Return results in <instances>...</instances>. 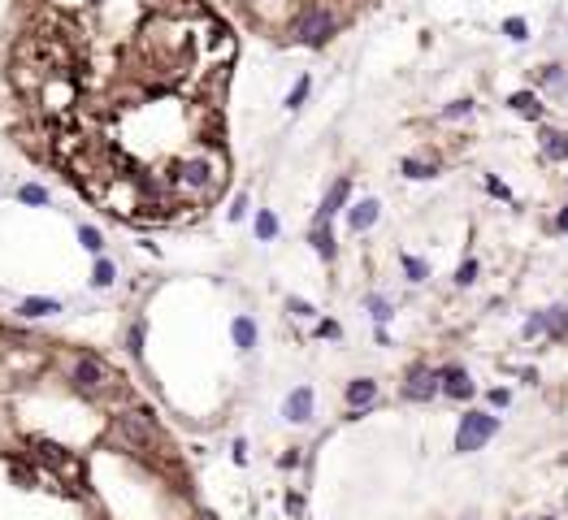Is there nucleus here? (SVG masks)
Segmentation results:
<instances>
[{
    "label": "nucleus",
    "mask_w": 568,
    "mask_h": 520,
    "mask_svg": "<svg viewBox=\"0 0 568 520\" xmlns=\"http://www.w3.org/2000/svg\"><path fill=\"white\" fill-rule=\"evenodd\" d=\"M443 395L447 399H469L473 395V377L465 369H443Z\"/></svg>",
    "instance_id": "10"
},
{
    "label": "nucleus",
    "mask_w": 568,
    "mask_h": 520,
    "mask_svg": "<svg viewBox=\"0 0 568 520\" xmlns=\"http://www.w3.org/2000/svg\"><path fill=\"white\" fill-rule=\"evenodd\" d=\"M282 412H287L291 425H304L308 416H312V391H308V386H295V391L287 395V403H282Z\"/></svg>",
    "instance_id": "7"
},
{
    "label": "nucleus",
    "mask_w": 568,
    "mask_h": 520,
    "mask_svg": "<svg viewBox=\"0 0 568 520\" xmlns=\"http://www.w3.org/2000/svg\"><path fill=\"white\" fill-rule=\"evenodd\" d=\"M560 230H568V208H564V213H560V221H555Z\"/></svg>",
    "instance_id": "35"
},
{
    "label": "nucleus",
    "mask_w": 568,
    "mask_h": 520,
    "mask_svg": "<svg viewBox=\"0 0 568 520\" xmlns=\"http://www.w3.org/2000/svg\"><path fill=\"white\" fill-rule=\"evenodd\" d=\"M118 434H122L135 451H152V446H161V434H157V421H152L148 408L122 412V416H118Z\"/></svg>",
    "instance_id": "4"
},
{
    "label": "nucleus",
    "mask_w": 568,
    "mask_h": 520,
    "mask_svg": "<svg viewBox=\"0 0 568 520\" xmlns=\"http://www.w3.org/2000/svg\"><path fill=\"white\" fill-rule=\"evenodd\" d=\"M308 91H312V83H308V79H300V83L291 87V96H287V109H300V104L308 100Z\"/></svg>",
    "instance_id": "26"
},
{
    "label": "nucleus",
    "mask_w": 568,
    "mask_h": 520,
    "mask_svg": "<svg viewBox=\"0 0 568 520\" xmlns=\"http://www.w3.org/2000/svg\"><path fill=\"white\" fill-rule=\"evenodd\" d=\"M486 187H490V191H494V195H499V200H512V195H508V187H504V183H499V178H486Z\"/></svg>",
    "instance_id": "31"
},
{
    "label": "nucleus",
    "mask_w": 568,
    "mask_h": 520,
    "mask_svg": "<svg viewBox=\"0 0 568 520\" xmlns=\"http://www.w3.org/2000/svg\"><path fill=\"white\" fill-rule=\"evenodd\" d=\"M508 399H512L508 391H490V403H494V408H508Z\"/></svg>",
    "instance_id": "33"
},
{
    "label": "nucleus",
    "mask_w": 568,
    "mask_h": 520,
    "mask_svg": "<svg viewBox=\"0 0 568 520\" xmlns=\"http://www.w3.org/2000/svg\"><path fill=\"white\" fill-rule=\"evenodd\" d=\"M399 260H404V273L412 277V282H425V277H430V265H425L421 256H408V252H404Z\"/></svg>",
    "instance_id": "19"
},
{
    "label": "nucleus",
    "mask_w": 568,
    "mask_h": 520,
    "mask_svg": "<svg viewBox=\"0 0 568 520\" xmlns=\"http://www.w3.org/2000/svg\"><path fill=\"white\" fill-rule=\"evenodd\" d=\"M278 234V217L269 213V208H261L256 213V238H273Z\"/></svg>",
    "instance_id": "20"
},
{
    "label": "nucleus",
    "mask_w": 568,
    "mask_h": 520,
    "mask_svg": "<svg viewBox=\"0 0 568 520\" xmlns=\"http://www.w3.org/2000/svg\"><path fill=\"white\" fill-rule=\"evenodd\" d=\"M543 83H560V65H547L543 69Z\"/></svg>",
    "instance_id": "34"
},
{
    "label": "nucleus",
    "mask_w": 568,
    "mask_h": 520,
    "mask_svg": "<svg viewBox=\"0 0 568 520\" xmlns=\"http://www.w3.org/2000/svg\"><path fill=\"white\" fill-rule=\"evenodd\" d=\"M543 156L547 161H568V134L564 130H543Z\"/></svg>",
    "instance_id": "11"
},
{
    "label": "nucleus",
    "mask_w": 568,
    "mask_h": 520,
    "mask_svg": "<svg viewBox=\"0 0 568 520\" xmlns=\"http://www.w3.org/2000/svg\"><path fill=\"white\" fill-rule=\"evenodd\" d=\"M287 308L295 312V317H317V308H312V304H304V299H287Z\"/></svg>",
    "instance_id": "30"
},
{
    "label": "nucleus",
    "mask_w": 568,
    "mask_h": 520,
    "mask_svg": "<svg viewBox=\"0 0 568 520\" xmlns=\"http://www.w3.org/2000/svg\"><path fill=\"white\" fill-rule=\"evenodd\" d=\"M144 334H148V325H144V321H135V325L126 330V352H135V356L144 352Z\"/></svg>",
    "instance_id": "21"
},
{
    "label": "nucleus",
    "mask_w": 568,
    "mask_h": 520,
    "mask_svg": "<svg viewBox=\"0 0 568 520\" xmlns=\"http://www.w3.org/2000/svg\"><path fill=\"white\" fill-rule=\"evenodd\" d=\"M369 403H377V381H373V377L347 381V408H351V416H360Z\"/></svg>",
    "instance_id": "6"
},
{
    "label": "nucleus",
    "mask_w": 568,
    "mask_h": 520,
    "mask_svg": "<svg viewBox=\"0 0 568 520\" xmlns=\"http://www.w3.org/2000/svg\"><path fill=\"white\" fill-rule=\"evenodd\" d=\"M494 434H499V416H490V412H465V416H460V429H455V451H460V456L482 451Z\"/></svg>",
    "instance_id": "3"
},
{
    "label": "nucleus",
    "mask_w": 568,
    "mask_h": 520,
    "mask_svg": "<svg viewBox=\"0 0 568 520\" xmlns=\"http://www.w3.org/2000/svg\"><path fill=\"white\" fill-rule=\"evenodd\" d=\"M504 35H508V40H516V44H521V40H529L525 18H508V22H504Z\"/></svg>",
    "instance_id": "22"
},
{
    "label": "nucleus",
    "mask_w": 568,
    "mask_h": 520,
    "mask_svg": "<svg viewBox=\"0 0 568 520\" xmlns=\"http://www.w3.org/2000/svg\"><path fill=\"white\" fill-rule=\"evenodd\" d=\"M79 238H83V248H87V252H96V256H100V248H104L100 230H91V226H79Z\"/></svg>",
    "instance_id": "23"
},
{
    "label": "nucleus",
    "mask_w": 568,
    "mask_h": 520,
    "mask_svg": "<svg viewBox=\"0 0 568 520\" xmlns=\"http://www.w3.org/2000/svg\"><path fill=\"white\" fill-rule=\"evenodd\" d=\"M434 173H438V165H434V161H430V165L416 161V156H408V161H404V178H434Z\"/></svg>",
    "instance_id": "18"
},
{
    "label": "nucleus",
    "mask_w": 568,
    "mask_h": 520,
    "mask_svg": "<svg viewBox=\"0 0 568 520\" xmlns=\"http://www.w3.org/2000/svg\"><path fill=\"white\" fill-rule=\"evenodd\" d=\"M230 334H234V342H239V352H252V347H256V321H252V317H234Z\"/></svg>",
    "instance_id": "12"
},
{
    "label": "nucleus",
    "mask_w": 568,
    "mask_h": 520,
    "mask_svg": "<svg viewBox=\"0 0 568 520\" xmlns=\"http://www.w3.org/2000/svg\"><path fill=\"white\" fill-rule=\"evenodd\" d=\"M469 113H473V100H455V104H447V109H443V117H447V122L469 117Z\"/></svg>",
    "instance_id": "27"
},
{
    "label": "nucleus",
    "mask_w": 568,
    "mask_h": 520,
    "mask_svg": "<svg viewBox=\"0 0 568 520\" xmlns=\"http://www.w3.org/2000/svg\"><path fill=\"white\" fill-rule=\"evenodd\" d=\"M339 35V13L330 5H304L291 22V40L295 44H308V48H322Z\"/></svg>",
    "instance_id": "1"
},
{
    "label": "nucleus",
    "mask_w": 568,
    "mask_h": 520,
    "mask_svg": "<svg viewBox=\"0 0 568 520\" xmlns=\"http://www.w3.org/2000/svg\"><path fill=\"white\" fill-rule=\"evenodd\" d=\"M18 312L22 317H48V312H61V304L57 299H22Z\"/></svg>",
    "instance_id": "16"
},
{
    "label": "nucleus",
    "mask_w": 568,
    "mask_h": 520,
    "mask_svg": "<svg viewBox=\"0 0 568 520\" xmlns=\"http://www.w3.org/2000/svg\"><path fill=\"white\" fill-rule=\"evenodd\" d=\"M113 277H118V265L109 256H96V269H91V287H113Z\"/></svg>",
    "instance_id": "15"
},
{
    "label": "nucleus",
    "mask_w": 568,
    "mask_h": 520,
    "mask_svg": "<svg viewBox=\"0 0 568 520\" xmlns=\"http://www.w3.org/2000/svg\"><path fill=\"white\" fill-rule=\"evenodd\" d=\"M312 248H317V256L334 260V234H330V221H317V226H312Z\"/></svg>",
    "instance_id": "13"
},
{
    "label": "nucleus",
    "mask_w": 568,
    "mask_h": 520,
    "mask_svg": "<svg viewBox=\"0 0 568 520\" xmlns=\"http://www.w3.org/2000/svg\"><path fill=\"white\" fill-rule=\"evenodd\" d=\"M347 195H351V183L347 178H334V187L326 191V200H322V208H317V221H330L339 208L347 204Z\"/></svg>",
    "instance_id": "9"
},
{
    "label": "nucleus",
    "mask_w": 568,
    "mask_h": 520,
    "mask_svg": "<svg viewBox=\"0 0 568 520\" xmlns=\"http://www.w3.org/2000/svg\"><path fill=\"white\" fill-rule=\"evenodd\" d=\"M438 391H443V373H438V369H425V364H416V369L408 373V381H404V399H412V403L434 399Z\"/></svg>",
    "instance_id": "5"
},
{
    "label": "nucleus",
    "mask_w": 568,
    "mask_h": 520,
    "mask_svg": "<svg viewBox=\"0 0 568 520\" xmlns=\"http://www.w3.org/2000/svg\"><path fill=\"white\" fill-rule=\"evenodd\" d=\"M18 200H22V204H48V191L26 183V187H18Z\"/></svg>",
    "instance_id": "25"
},
{
    "label": "nucleus",
    "mask_w": 568,
    "mask_h": 520,
    "mask_svg": "<svg viewBox=\"0 0 568 520\" xmlns=\"http://www.w3.org/2000/svg\"><path fill=\"white\" fill-rule=\"evenodd\" d=\"M508 104H512V109H516L521 117H543V104H538V96H534V91H516Z\"/></svg>",
    "instance_id": "14"
},
{
    "label": "nucleus",
    "mask_w": 568,
    "mask_h": 520,
    "mask_svg": "<svg viewBox=\"0 0 568 520\" xmlns=\"http://www.w3.org/2000/svg\"><path fill=\"white\" fill-rule=\"evenodd\" d=\"M109 381H122L109 364H104L100 356H74L69 360V386L83 391V395H100Z\"/></svg>",
    "instance_id": "2"
},
{
    "label": "nucleus",
    "mask_w": 568,
    "mask_h": 520,
    "mask_svg": "<svg viewBox=\"0 0 568 520\" xmlns=\"http://www.w3.org/2000/svg\"><path fill=\"white\" fill-rule=\"evenodd\" d=\"M455 282H460V287H473V282H477V260H473V256L455 269Z\"/></svg>",
    "instance_id": "24"
},
{
    "label": "nucleus",
    "mask_w": 568,
    "mask_h": 520,
    "mask_svg": "<svg viewBox=\"0 0 568 520\" xmlns=\"http://www.w3.org/2000/svg\"><path fill=\"white\" fill-rule=\"evenodd\" d=\"M547 334L564 338L568 334V308H547Z\"/></svg>",
    "instance_id": "17"
},
{
    "label": "nucleus",
    "mask_w": 568,
    "mask_h": 520,
    "mask_svg": "<svg viewBox=\"0 0 568 520\" xmlns=\"http://www.w3.org/2000/svg\"><path fill=\"white\" fill-rule=\"evenodd\" d=\"M534 334H547V312H534V317L525 321V338H534Z\"/></svg>",
    "instance_id": "29"
},
{
    "label": "nucleus",
    "mask_w": 568,
    "mask_h": 520,
    "mask_svg": "<svg viewBox=\"0 0 568 520\" xmlns=\"http://www.w3.org/2000/svg\"><path fill=\"white\" fill-rule=\"evenodd\" d=\"M317 334H322V338H339V325L334 321H322V325H317Z\"/></svg>",
    "instance_id": "32"
},
{
    "label": "nucleus",
    "mask_w": 568,
    "mask_h": 520,
    "mask_svg": "<svg viewBox=\"0 0 568 520\" xmlns=\"http://www.w3.org/2000/svg\"><path fill=\"white\" fill-rule=\"evenodd\" d=\"M369 312H373V321H390V304L382 295H369Z\"/></svg>",
    "instance_id": "28"
},
{
    "label": "nucleus",
    "mask_w": 568,
    "mask_h": 520,
    "mask_svg": "<svg viewBox=\"0 0 568 520\" xmlns=\"http://www.w3.org/2000/svg\"><path fill=\"white\" fill-rule=\"evenodd\" d=\"M373 221H377V200H360V204L347 208V230L351 234H365Z\"/></svg>",
    "instance_id": "8"
}]
</instances>
